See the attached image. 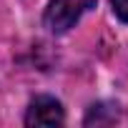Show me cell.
<instances>
[{
	"instance_id": "6da1fadb",
	"label": "cell",
	"mask_w": 128,
	"mask_h": 128,
	"mask_svg": "<svg viewBox=\"0 0 128 128\" xmlns=\"http://www.w3.org/2000/svg\"><path fill=\"white\" fill-rule=\"evenodd\" d=\"M96 5V0H50L45 13H43V25L53 35L68 33L90 8Z\"/></svg>"
},
{
	"instance_id": "7a4b0ae2",
	"label": "cell",
	"mask_w": 128,
	"mask_h": 128,
	"mask_svg": "<svg viewBox=\"0 0 128 128\" xmlns=\"http://www.w3.org/2000/svg\"><path fill=\"white\" fill-rule=\"evenodd\" d=\"M66 123L63 103L53 96H35L25 110V126L28 128H53Z\"/></svg>"
},
{
	"instance_id": "3957f363",
	"label": "cell",
	"mask_w": 128,
	"mask_h": 128,
	"mask_svg": "<svg viewBox=\"0 0 128 128\" xmlns=\"http://www.w3.org/2000/svg\"><path fill=\"white\" fill-rule=\"evenodd\" d=\"M113 5V13L120 23H128V0H110Z\"/></svg>"
}]
</instances>
